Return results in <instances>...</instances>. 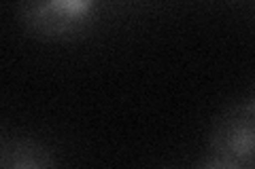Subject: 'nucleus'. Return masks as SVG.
<instances>
[{
	"label": "nucleus",
	"instance_id": "1",
	"mask_svg": "<svg viewBox=\"0 0 255 169\" xmlns=\"http://www.w3.org/2000/svg\"><path fill=\"white\" fill-rule=\"evenodd\" d=\"M19 26L41 43H75L92 34L100 0H17Z\"/></svg>",
	"mask_w": 255,
	"mask_h": 169
},
{
	"label": "nucleus",
	"instance_id": "3",
	"mask_svg": "<svg viewBox=\"0 0 255 169\" xmlns=\"http://www.w3.org/2000/svg\"><path fill=\"white\" fill-rule=\"evenodd\" d=\"M58 165L55 152L36 138L4 135L0 140V167L4 169H49Z\"/></svg>",
	"mask_w": 255,
	"mask_h": 169
},
{
	"label": "nucleus",
	"instance_id": "2",
	"mask_svg": "<svg viewBox=\"0 0 255 169\" xmlns=\"http://www.w3.org/2000/svg\"><path fill=\"white\" fill-rule=\"evenodd\" d=\"M198 167L255 169V100L230 104L215 116Z\"/></svg>",
	"mask_w": 255,
	"mask_h": 169
}]
</instances>
